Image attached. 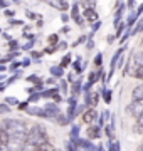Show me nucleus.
I'll return each instance as SVG.
<instances>
[{"mask_svg": "<svg viewBox=\"0 0 143 151\" xmlns=\"http://www.w3.org/2000/svg\"><path fill=\"white\" fill-rule=\"evenodd\" d=\"M101 92H103V99H105V103L110 104V103H111V91H110V89H105V87H103V91H101Z\"/></svg>", "mask_w": 143, "mask_h": 151, "instance_id": "obj_19", "label": "nucleus"}, {"mask_svg": "<svg viewBox=\"0 0 143 151\" xmlns=\"http://www.w3.org/2000/svg\"><path fill=\"white\" fill-rule=\"evenodd\" d=\"M83 15H84V19L89 20V22H98V14H96L94 9H88V7H86L83 10Z\"/></svg>", "mask_w": 143, "mask_h": 151, "instance_id": "obj_10", "label": "nucleus"}, {"mask_svg": "<svg viewBox=\"0 0 143 151\" xmlns=\"http://www.w3.org/2000/svg\"><path fill=\"white\" fill-rule=\"evenodd\" d=\"M72 69H74V74H81L83 72V65L79 64V59H76V62L72 64Z\"/></svg>", "mask_w": 143, "mask_h": 151, "instance_id": "obj_21", "label": "nucleus"}, {"mask_svg": "<svg viewBox=\"0 0 143 151\" xmlns=\"http://www.w3.org/2000/svg\"><path fill=\"white\" fill-rule=\"evenodd\" d=\"M110 151H120V141H118V139H116V141H111Z\"/></svg>", "mask_w": 143, "mask_h": 151, "instance_id": "obj_28", "label": "nucleus"}, {"mask_svg": "<svg viewBox=\"0 0 143 151\" xmlns=\"http://www.w3.org/2000/svg\"><path fill=\"white\" fill-rule=\"evenodd\" d=\"M27 17L29 19H37V15H35L34 12H30V10H27Z\"/></svg>", "mask_w": 143, "mask_h": 151, "instance_id": "obj_45", "label": "nucleus"}, {"mask_svg": "<svg viewBox=\"0 0 143 151\" xmlns=\"http://www.w3.org/2000/svg\"><path fill=\"white\" fill-rule=\"evenodd\" d=\"M79 14H81V12H79V4L74 2V4H72V9H71V19L72 20H76L77 24L81 25V24H83V19L79 17Z\"/></svg>", "mask_w": 143, "mask_h": 151, "instance_id": "obj_9", "label": "nucleus"}, {"mask_svg": "<svg viewBox=\"0 0 143 151\" xmlns=\"http://www.w3.org/2000/svg\"><path fill=\"white\" fill-rule=\"evenodd\" d=\"M86 47H88V49H93V47H94V42H93V40H88V42H86Z\"/></svg>", "mask_w": 143, "mask_h": 151, "instance_id": "obj_48", "label": "nucleus"}, {"mask_svg": "<svg viewBox=\"0 0 143 151\" xmlns=\"http://www.w3.org/2000/svg\"><path fill=\"white\" fill-rule=\"evenodd\" d=\"M10 47L12 49H17V42H15V40H10Z\"/></svg>", "mask_w": 143, "mask_h": 151, "instance_id": "obj_54", "label": "nucleus"}, {"mask_svg": "<svg viewBox=\"0 0 143 151\" xmlns=\"http://www.w3.org/2000/svg\"><path fill=\"white\" fill-rule=\"evenodd\" d=\"M136 151H143V145H140V146H138V150Z\"/></svg>", "mask_w": 143, "mask_h": 151, "instance_id": "obj_58", "label": "nucleus"}, {"mask_svg": "<svg viewBox=\"0 0 143 151\" xmlns=\"http://www.w3.org/2000/svg\"><path fill=\"white\" fill-rule=\"evenodd\" d=\"M64 146H66V151H79V148H77L74 143H71V141H67Z\"/></svg>", "mask_w": 143, "mask_h": 151, "instance_id": "obj_25", "label": "nucleus"}, {"mask_svg": "<svg viewBox=\"0 0 143 151\" xmlns=\"http://www.w3.org/2000/svg\"><path fill=\"white\" fill-rule=\"evenodd\" d=\"M123 30H125V24H121V22H120V24H118V30H116V39L121 35V32H123Z\"/></svg>", "mask_w": 143, "mask_h": 151, "instance_id": "obj_36", "label": "nucleus"}, {"mask_svg": "<svg viewBox=\"0 0 143 151\" xmlns=\"http://www.w3.org/2000/svg\"><path fill=\"white\" fill-rule=\"evenodd\" d=\"M5 69H7L5 65H2V64H0V72H4V70H5Z\"/></svg>", "mask_w": 143, "mask_h": 151, "instance_id": "obj_57", "label": "nucleus"}, {"mask_svg": "<svg viewBox=\"0 0 143 151\" xmlns=\"http://www.w3.org/2000/svg\"><path fill=\"white\" fill-rule=\"evenodd\" d=\"M76 146H77V148H83L84 151H98V148H96V146H94L89 139H79L76 143Z\"/></svg>", "mask_w": 143, "mask_h": 151, "instance_id": "obj_8", "label": "nucleus"}, {"mask_svg": "<svg viewBox=\"0 0 143 151\" xmlns=\"http://www.w3.org/2000/svg\"><path fill=\"white\" fill-rule=\"evenodd\" d=\"M66 47H67L66 42H59V44H57V49H66Z\"/></svg>", "mask_w": 143, "mask_h": 151, "instance_id": "obj_47", "label": "nucleus"}, {"mask_svg": "<svg viewBox=\"0 0 143 151\" xmlns=\"http://www.w3.org/2000/svg\"><path fill=\"white\" fill-rule=\"evenodd\" d=\"M61 91H62V94L67 92V82L66 81H61Z\"/></svg>", "mask_w": 143, "mask_h": 151, "instance_id": "obj_37", "label": "nucleus"}, {"mask_svg": "<svg viewBox=\"0 0 143 151\" xmlns=\"http://www.w3.org/2000/svg\"><path fill=\"white\" fill-rule=\"evenodd\" d=\"M67 9H69V2H61V10L66 12Z\"/></svg>", "mask_w": 143, "mask_h": 151, "instance_id": "obj_40", "label": "nucleus"}, {"mask_svg": "<svg viewBox=\"0 0 143 151\" xmlns=\"http://www.w3.org/2000/svg\"><path fill=\"white\" fill-rule=\"evenodd\" d=\"M57 40H59V35L57 34H51L49 37H47V44H51V47H56Z\"/></svg>", "mask_w": 143, "mask_h": 151, "instance_id": "obj_18", "label": "nucleus"}, {"mask_svg": "<svg viewBox=\"0 0 143 151\" xmlns=\"http://www.w3.org/2000/svg\"><path fill=\"white\" fill-rule=\"evenodd\" d=\"M131 97H133V101H143V84H140V86H136L133 89Z\"/></svg>", "mask_w": 143, "mask_h": 151, "instance_id": "obj_12", "label": "nucleus"}, {"mask_svg": "<svg viewBox=\"0 0 143 151\" xmlns=\"http://www.w3.org/2000/svg\"><path fill=\"white\" fill-rule=\"evenodd\" d=\"M5 7H7L5 2H0V9H5Z\"/></svg>", "mask_w": 143, "mask_h": 151, "instance_id": "obj_56", "label": "nucleus"}, {"mask_svg": "<svg viewBox=\"0 0 143 151\" xmlns=\"http://www.w3.org/2000/svg\"><path fill=\"white\" fill-rule=\"evenodd\" d=\"M108 116H110L108 111H103V113H101V116H99V126H103V124L108 121Z\"/></svg>", "mask_w": 143, "mask_h": 151, "instance_id": "obj_23", "label": "nucleus"}, {"mask_svg": "<svg viewBox=\"0 0 143 151\" xmlns=\"http://www.w3.org/2000/svg\"><path fill=\"white\" fill-rule=\"evenodd\" d=\"M10 25H24V24H22L20 20H12V22H10Z\"/></svg>", "mask_w": 143, "mask_h": 151, "instance_id": "obj_50", "label": "nucleus"}, {"mask_svg": "<svg viewBox=\"0 0 143 151\" xmlns=\"http://www.w3.org/2000/svg\"><path fill=\"white\" fill-rule=\"evenodd\" d=\"M20 65H22V62H12V64H10V69L15 70V69H19Z\"/></svg>", "mask_w": 143, "mask_h": 151, "instance_id": "obj_39", "label": "nucleus"}, {"mask_svg": "<svg viewBox=\"0 0 143 151\" xmlns=\"http://www.w3.org/2000/svg\"><path fill=\"white\" fill-rule=\"evenodd\" d=\"M39 148H35L34 145H30V143H27L25 141V145H24V148H22V151H37Z\"/></svg>", "mask_w": 143, "mask_h": 151, "instance_id": "obj_27", "label": "nucleus"}, {"mask_svg": "<svg viewBox=\"0 0 143 151\" xmlns=\"http://www.w3.org/2000/svg\"><path fill=\"white\" fill-rule=\"evenodd\" d=\"M96 119H98V113H96V109H86V111L83 113V121L86 124H89V126H91Z\"/></svg>", "mask_w": 143, "mask_h": 151, "instance_id": "obj_7", "label": "nucleus"}, {"mask_svg": "<svg viewBox=\"0 0 143 151\" xmlns=\"http://www.w3.org/2000/svg\"><path fill=\"white\" fill-rule=\"evenodd\" d=\"M0 32H2V30H0Z\"/></svg>", "mask_w": 143, "mask_h": 151, "instance_id": "obj_60", "label": "nucleus"}, {"mask_svg": "<svg viewBox=\"0 0 143 151\" xmlns=\"http://www.w3.org/2000/svg\"><path fill=\"white\" fill-rule=\"evenodd\" d=\"M98 151H105V148H103V146H99V148H98Z\"/></svg>", "mask_w": 143, "mask_h": 151, "instance_id": "obj_59", "label": "nucleus"}, {"mask_svg": "<svg viewBox=\"0 0 143 151\" xmlns=\"http://www.w3.org/2000/svg\"><path fill=\"white\" fill-rule=\"evenodd\" d=\"M61 20H62V22H67V20H69V15H67V14H62V15H61Z\"/></svg>", "mask_w": 143, "mask_h": 151, "instance_id": "obj_46", "label": "nucleus"}, {"mask_svg": "<svg viewBox=\"0 0 143 151\" xmlns=\"http://www.w3.org/2000/svg\"><path fill=\"white\" fill-rule=\"evenodd\" d=\"M133 133H135V134H142L143 133V116L136 119V123L133 126Z\"/></svg>", "mask_w": 143, "mask_h": 151, "instance_id": "obj_13", "label": "nucleus"}, {"mask_svg": "<svg viewBox=\"0 0 143 151\" xmlns=\"http://www.w3.org/2000/svg\"><path fill=\"white\" fill-rule=\"evenodd\" d=\"M74 77H76V74H74V72H71V74L67 76V79H69V82H74V81H76Z\"/></svg>", "mask_w": 143, "mask_h": 151, "instance_id": "obj_44", "label": "nucleus"}, {"mask_svg": "<svg viewBox=\"0 0 143 151\" xmlns=\"http://www.w3.org/2000/svg\"><path fill=\"white\" fill-rule=\"evenodd\" d=\"M99 25H101L99 22H94V25H93V32H96V30H98V29H99Z\"/></svg>", "mask_w": 143, "mask_h": 151, "instance_id": "obj_51", "label": "nucleus"}, {"mask_svg": "<svg viewBox=\"0 0 143 151\" xmlns=\"http://www.w3.org/2000/svg\"><path fill=\"white\" fill-rule=\"evenodd\" d=\"M69 106H77V101H76V97L74 96L69 97Z\"/></svg>", "mask_w": 143, "mask_h": 151, "instance_id": "obj_41", "label": "nucleus"}, {"mask_svg": "<svg viewBox=\"0 0 143 151\" xmlns=\"http://www.w3.org/2000/svg\"><path fill=\"white\" fill-rule=\"evenodd\" d=\"M42 111H44V118H49V119L57 118V116L61 114V111H59V108H57V104L56 103L44 104V106H42Z\"/></svg>", "mask_w": 143, "mask_h": 151, "instance_id": "obj_3", "label": "nucleus"}, {"mask_svg": "<svg viewBox=\"0 0 143 151\" xmlns=\"http://www.w3.org/2000/svg\"><path fill=\"white\" fill-rule=\"evenodd\" d=\"M49 5H52V7H56V9L61 10V2H49Z\"/></svg>", "mask_w": 143, "mask_h": 151, "instance_id": "obj_43", "label": "nucleus"}, {"mask_svg": "<svg viewBox=\"0 0 143 151\" xmlns=\"http://www.w3.org/2000/svg\"><path fill=\"white\" fill-rule=\"evenodd\" d=\"M123 7H125V4H118V10H116L115 14V19H113V24H115V27L120 24V19H121V14H123Z\"/></svg>", "mask_w": 143, "mask_h": 151, "instance_id": "obj_14", "label": "nucleus"}, {"mask_svg": "<svg viewBox=\"0 0 143 151\" xmlns=\"http://www.w3.org/2000/svg\"><path fill=\"white\" fill-rule=\"evenodd\" d=\"M40 97H42V96H40V92L35 91V92H32V94H30V97H29V103H35V101H39V99H40Z\"/></svg>", "mask_w": 143, "mask_h": 151, "instance_id": "obj_24", "label": "nucleus"}, {"mask_svg": "<svg viewBox=\"0 0 143 151\" xmlns=\"http://www.w3.org/2000/svg\"><path fill=\"white\" fill-rule=\"evenodd\" d=\"M27 108H29V101H25V103H19V106H17L19 111H27Z\"/></svg>", "mask_w": 143, "mask_h": 151, "instance_id": "obj_32", "label": "nucleus"}, {"mask_svg": "<svg viewBox=\"0 0 143 151\" xmlns=\"http://www.w3.org/2000/svg\"><path fill=\"white\" fill-rule=\"evenodd\" d=\"M86 39H88V37H86V35H81V37H79V39H77V40H76V42L72 44V47H77V45H79V44L86 42Z\"/></svg>", "mask_w": 143, "mask_h": 151, "instance_id": "obj_34", "label": "nucleus"}, {"mask_svg": "<svg viewBox=\"0 0 143 151\" xmlns=\"http://www.w3.org/2000/svg\"><path fill=\"white\" fill-rule=\"evenodd\" d=\"M29 64H30V59H24L22 60V67H27Z\"/></svg>", "mask_w": 143, "mask_h": 151, "instance_id": "obj_49", "label": "nucleus"}, {"mask_svg": "<svg viewBox=\"0 0 143 151\" xmlns=\"http://www.w3.org/2000/svg\"><path fill=\"white\" fill-rule=\"evenodd\" d=\"M115 39H116L115 35H108V42H110V44H111V42H115Z\"/></svg>", "mask_w": 143, "mask_h": 151, "instance_id": "obj_53", "label": "nucleus"}, {"mask_svg": "<svg viewBox=\"0 0 143 151\" xmlns=\"http://www.w3.org/2000/svg\"><path fill=\"white\" fill-rule=\"evenodd\" d=\"M27 143L34 145L35 148L42 146L44 143H47V129L46 126L42 124H35L29 129V134H27Z\"/></svg>", "mask_w": 143, "mask_h": 151, "instance_id": "obj_2", "label": "nucleus"}, {"mask_svg": "<svg viewBox=\"0 0 143 151\" xmlns=\"http://www.w3.org/2000/svg\"><path fill=\"white\" fill-rule=\"evenodd\" d=\"M56 50H57V45H56V47H46L44 50H42V54H54Z\"/></svg>", "mask_w": 143, "mask_h": 151, "instance_id": "obj_33", "label": "nucleus"}, {"mask_svg": "<svg viewBox=\"0 0 143 151\" xmlns=\"http://www.w3.org/2000/svg\"><path fill=\"white\" fill-rule=\"evenodd\" d=\"M5 104H7V106H9V104H12V106H15V104H17V106H19V101H17L15 97H7Z\"/></svg>", "mask_w": 143, "mask_h": 151, "instance_id": "obj_30", "label": "nucleus"}, {"mask_svg": "<svg viewBox=\"0 0 143 151\" xmlns=\"http://www.w3.org/2000/svg\"><path fill=\"white\" fill-rule=\"evenodd\" d=\"M4 129L7 131V134H9V138H12V136H22V138H27L29 134V128L27 123H24V121H20V119H4V123L0 124Z\"/></svg>", "mask_w": 143, "mask_h": 151, "instance_id": "obj_1", "label": "nucleus"}, {"mask_svg": "<svg viewBox=\"0 0 143 151\" xmlns=\"http://www.w3.org/2000/svg\"><path fill=\"white\" fill-rule=\"evenodd\" d=\"M69 64H71V55L66 54L64 57H62V60H61V67L64 69V67H66V65H69Z\"/></svg>", "mask_w": 143, "mask_h": 151, "instance_id": "obj_22", "label": "nucleus"}, {"mask_svg": "<svg viewBox=\"0 0 143 151\" xmlns=\"http://www.w3.org/2000/svg\"><path fill=\"white\" fill-rule=\"evenodd\" d=\"M140 30H143V19H142L140 22H138V24H136V27H135V29L131 30V35H135V34H138Z\"/></svg>", "mask_w": 143, "mask_h": 151, "instance_id": "obj_26", "label": "nucleus"}, {"mask_svg": "<svg viewBox=\"0 0 143 151\" xmlns=\"http://www.w3.org/2000/svg\"><path fill=\"white\" fill-rule=\"evenodd\" d=\"M5 113H10V108L7 104H0V114H5Z\"/></svg>", "mask_w": 143, "mask_h": 151, "instance_id": "obj_35", "label": "nucleus"}, {"mask_svg": "<svg viewBox=\"0 0 143 151\" xmlns=\"http://www.w3.org/2000/svg\"><path fill=\"white\" fill-rule=\"evenodd\" d=\"M39 57H40V52H35V50H34L32 52V59H39Z\"/></svg>", "mask_w": 143, "mask_h": 151, "instance_id": "obj_52", "label": "nucleus"}, {"mask_svg": "<svg viewBox=\"0 0 143 151\" xmlns=\"http://www.w3.org/2000/svg\"><path fill=\"white\" fill-rule=\"evenodd\" d=\"M101 62H103V54H98L94 57V65H98L99 69H101Z\"/></svg>", "mask_w": 143, "mask_h": 151, "instance_id": "obj_29", "label": "nucleus"}, {"mask_svg": "<svg viewBox=\"0 0 143 151\" xmlns=\"http://www.w3.org/2000/svg\"><path fill=\"white\" fill-rule=\"evenodd\" d=\"M86 134H88V139H89V141L101 138V126H99V124H91V126H88Z\"/></svg>", "mask_w": 143, "mask_h": 151, "instance_id": "obj_6", "label": "nucleus"}, {"mask_svg": "<svg viewBox=\"0 0 143 151\" xmlns=\"http://www.w3.org/2000/svg\"><path fill=\"white\" fill-rule=\"evenodd\" d=\"M51 74L54 76V77H62L64 69H62L61 65H52V67H51Z\"/></svg>", "mask_w": 143, "mask_h": 151, "instance_id": "obj_15", "label": "nucleus"}, {"mask_svg": "<svg viewBox=\"0 0 143 151\" xmlns=\"http://www.w3.org/2000/svg\"><path fill=\"white\" fill-rule=\"evenodd\" d=\"M128 113H131L135 118H142L143 116V101H133L130 106H128Z\"/></svg>", "mask_w": 143, "mask_h": 151, "instance_id": "obj_5", "label": "nucleus"}, {"mask_svg": "<svg viewBox=\"0 0 143 151\" xmlns=\"http://www.w3.org/2000/svg\"><path fill=\"white\" fill-rule=\"evenodd\" d=\"M56 123L59 124V126H66V124H72L69 119H67V116L66 114H59L57 118H56Z\"/></svg>", "mask_w": 143, "mask_h": 151, "instance_id": "obj_16", "label": "nucleus"}, {"mask_svg": "<svg viewBox=\"0 0 143 151\" xmlns=\"http://www.w3.org/2000/svg\"><path fill=\"white\" fill-rule=\"evenodd\" d=\"M79 92H81V79H76V82L72 84L71 94H72V96H74V97H76L77 94H79Z\"/></svg>", "mask_w": 143, "mask_h": 151, "instance_id": "obj_17", "label": "nucleus"}, {"mask_svg": "<svg viewBox=\"0 0 143 151\" xmlns=\"http://www.w3.org/2000/svg\"><path fill=\"white\" fill-rule=\"evenodd\" d=\"M98 101H99V92H96V91L84 92V104L89 109H94V106L98 104Z\"/></svg>", "mask_w": 143, "mask_h": 151, "instance_id": "obj_4", "label": "nucleus"}, {"mask_svg": "<svg viewBox=\"0 0 143 151\" xmlns=\"http://www.w3.org/2000/svg\"><path fill=\"white\" fill-rule=\"evenodd\" d=\"M32 45H34V39H30V40L25 44V45H22V49H24V50H29V49L32 47Z\"/></svg>", "mask_w": 143, "mask_h": 151, "instance_id": "obj_38", "label": "nucleus"}, {"mask_svg": "<svg viewBox=\"0 0 143 151\" xmlns=\"http://www.w3.org/2000/svg\"><path fill=\"white\" fill-rule=\"evenodd\" d=\"M37 151H56V148L51 145L49 141H47V143H44L42 146H39V150H37Z\"/></svg>", "mask_w": 143, "mask_h": 151, "instance_id": "obj_20", "label": "nucleus"}, {"mask_svg": "<svg viewBox=\"0 0 143 151\" xmlns=\"http://www.w3.org/2000/svg\"><path fill=\"white\" fill-rule=\"evenodd\" d=\"M4 14H5V17H14V15H15V12H14V10H9V9H7Z\"/></svg>", "mask_w": 143, "mask_h": 151, "instance_id": "obj_42", "label": "nucleus"}, {"mask_svg": "<svg viewBox=\"0 0 143 151\" xmlns=\"http://www.w3.org/2000/svg\"><path fill=\"white\" fill-rule=\"evenodd\" d=\"M54 77H51V79H47V81H46V84H54Z\"/></svg>", "mask_w": 143, "mask_h": 151, "instance_id": "obj_55", "label": "nucleus"}, {"mask_svg": "<svg viewBox=\"0 0 143 151\" xmlns=\"http://www.w3.org/2000/svg\"><path fill=\"white\" fill-rule=\"evenodd\" d=\"M71 143H74L76 145L77 141H79V124H71Z\"/></svg>", "mask_w": 143, "mask_h": 151, "instance_id": "obj_11", "label": "nucleus"}, {"mask_svg": "<svg viewBox=\"0 0 143 151\" xmlns=\"http://www.w3.org/2000/svg\"><path fill=\"white\" fill-rule=\"evenodd\" d=\"M135 60H136L138 65H143V52H138V54L135 55Z\"/></svg>", "mask_w": 143, "mask_h": 151, "instance_id": "obj_31", "label": "nucleus"}]
</instances>
